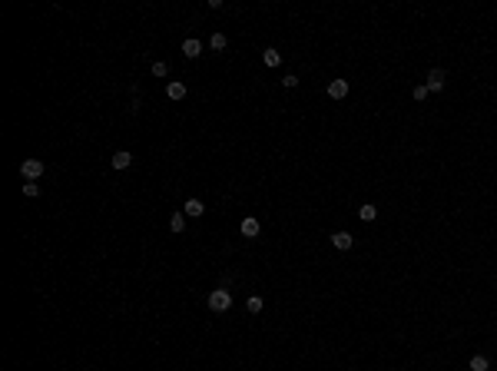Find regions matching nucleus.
Here are the masks:
<instances>
[{
  "label": "nucleus",
  "mask_w": 497,
  "mask_h": 371,
  "mask_svg": "<svg viewBox=\"0 0 497 371\" xmlns=\"http://www.w3.org/2000/svg\"><path fill=\"white\" fill-rule=\"evenodd\" d=\"M169 226H172V232H183V229H186V212H172Z\"/></svg>",
  "instance_id": "12"
},
{
  "label": "nucleus",
  "mask_w": 497,
  "mask_h": 371,
  "mask_svg": "<svg viewBox=\"0 0 497 371\" xmlns=\"http://www.w3.org/2000/svg\"><path fill=\"white\" fill-rule=\"evenodd\" d=\"M199 53H202V43H199V40H196V37H189L186 43H183V57L196 60V57H199Z\"/></svg>",
  "instance_id": "6"
},
{
  "label": "nucleus",
  "mask_w": 497,
  "mask_h": 371,
  "mask_svg": "<svg viewBox=\"0 0 497 371\" xmlns=\"http://www.w3.org/2000/svg\"><path fill=\"white\" fill-rule=\"evenodd\" d=\"M352 242H355V239H352L348 232H335V235H332V246H335V249H341V252L352 249Z\"/></svg>",
  "instance_id": "8"
},
{
  "label": "nucleus",
  "mask_w": 497,
  "mask_h": 371,
  "mask_svg": "<svg viewBox=\"0 0 497 371\" xmlns=\"http://www.w3.org/2000/svg\"><path fill=\"white\" fill-rule=\"evenodd\" d=\"M444 80H447L444 70H431V73H428V83H424V86H428L431 93H441V90H444Z\"/></svg>",
  "instance_id": "3"
},
{
  "label": "nucleus",
  "mask_w": 497,
  "mask_h": 371,
  "mask_svg": "<svg viewBox=\"0 0 497 371\" xmlns=\"http://www.w3.org/2000/svg\"><path fill=\"white\" fill-rule=\"evenodd\" d=\"M242 235H246V239H255L258 235V219H252V215L242 219Z\"/></svg>",
  "instance_id": "9"
},
{
  "label": "nucleus",
  "mask_w": 497,
  "mask_h": 371,
  "mask_svg": "<svg viewBox=\"0 0 497 371\" xmlns=\"http://www.w3.org/2000/svg\"><path fill=\"white\" fill-rule=\"evenodd\" d=\"M328 96H332V100H345L348 96V80H332L328 83Z\"/></svg>",
  "instance_id": "4"
},
{
  "label": "nucleus",
  "mask_w": 497,
  "mask_h": 371,
  "mask_svg": "<svg viewBox=\"0 0 497 371\" xmlns=\"http://www.w3.org/2000/svg\"><path fill=\"white\" fill-rule=\"evenodd\" d=\"M110 163H113V169H129L133 156H129L126 149H120V152H113V159H110Z\"/></svg>",
  "instance_id": "7"
},
{
  "label": "nucleus",
  "mask_w": 497,
  "mask_h": 371,
  "mask_svg": "<svg viewBox=\"0 0 497 371\" xmlns=\"http://www.w3.org/2000/svg\"><path fill=\"white\" fill-rule=\"evenodd\" d=\"M262 60H265V67H278V63H282V53H278V50H272V47H269V50L262 53Z\"/></svg>",
  "instance_id": "11"
},
{
  "label": "nucleus",
  "mask_w": 497,
  "mask_h": 371,
  "mask_svg": "<svg viewBox=\"0 0 497 371\" xmlns=\"http://www.w3.org/2000/svg\"><path fill=\"white\" fill-rule=\"evenodd\" d=\"M375 215H378V209H375V206H368V202H365V206L358 209V219H361V222H372Z\"/></svg>",
  "instance_id": "13"
},
{
  "label": "nucleus",
  "mask_w": 497,
  "mask_h": 371,
  "mask_svg": "<svg viewBox=\"0 0 497 371\" xmlns=\"http://www.w3.org/2000/svg\"><path fill=\"white\" fill-rule=\"evenodd\" d=\"M166 73H169V67H166L163 60H156V63H153V76H166Z\"/></svg>",
  "instance_id": "16"
},
{
  "label": "nucleus",
  "mask_w": 497,
  "mask_h": 371,
  "mask_svg": "<svg viewBox=\"0 0 497 371\" xmlns=\"http://www.w3.org/2000/svg\"><path fill=\"white\" fill-rule=\"evenodd\" d=\"M487 368H491V361H487L484 355H474L471 358V371H487Z\"/></svg>",
  "instance_id": "14"
},
{
  "label": "nucleus",
  "mask_w": 497,
  "mask_h": 371,
  "mask_svg": "<svg viewBox=\"0 0 497 371\" xmlns=\"http://www.w3.org/2000/svg\"><path fill=\"white\" fill-rule=\"evenodd\" d=\"M282 86H285V90H292V86H298V76H285V80H282Z\"/></svg>",
  "instance_id": "20"
},
{
  "label": "nucleus",
  "mask_w": 497,
  "mask_h": 371,
  "mask_svg": "<svg viewBox=\"0 0 497 371\" xmlns=\"http://www.w3.org/2000/svg\"><path fill=\"white\" fill-rule=\"evenodd\" d=\"M20 176H24L27 183H33L37 176H44V163H40V159H24V163H20Z\"/></svg>",
  "instance_id": "2"
},
{
  "label": "nucleus",
  "mask_w": 497,
  "mask_h": 371,
  "mask_svg": "<svg viewBox=\"0 0 497 371\" xmlns=\"http://www.w3.org/2000/svg\"><path fill=\"white\" fill-rule=\"evenodd\" d=\"M209 47H212V50H226V33H212Z\"/></svg>",
  "instance_id": "15"
},
{
  "label": "nucleus",
  "mask_w": 497,
  "mask_h": 371,
  "mask_svg": "<svg viewBox=\"0 0 497 371\" xmlns=\"http://www.w3.org/2000/svg\"><path fill=\"white\" fill-rule=\"evenodd\" d=\"M246 309H249V312H262V298H258V295H252L249 302H246Z\"/></svg>",
  "instance_id": "17"
},
{
  "label": "nucleus",
  "mask_w": 497,
  "mask_h": 371,
  "mask_svg": "<svg viewBox=\"0 0 497 371\" xmlns=\"http://www.w3.org/2000/svg\"><path fill=\"white\" fill-rule=\"evenodd\" d=\"M428 93H431L428 86H415V100H418V103H421V100H428Z\"/></svg>",
  "instance_id": "19"
},
{
  "label": "nucleus",
  "mask_w": 497,
  "mask_h": 371,
  "mask_svg": "<svg viewBox=\"0 0 497 371\" xmlns=\"http://www.w3.org/2000/svg\"><path fill=\"white\" fill-rule=\"evenodd\" d=\"M229 305H232V292H226V289L209 292V309H212V312H226Z\"/></svg>",
  "instance_id": "1"
},
{
  "label": "nucleus",
  "mask_w": 497,
  "mask_h": 371,
  "mask_svg": "<svg viewBox=\"0 0 497 371\" xmlns=\"http://www.w3.org/2000/svg\"><path fill=\"white\" fill-rule=\"evenodd\" d=\"M166 96H169V100H186V83H179V80H172L169 86H166Z\"/></svg>",
  "instance_id": "5"
},
{
  "label": "nucleus",
  "mask_w": 497,
  "mask_h": 371,
  "mask_svg": "<svg viewBox=\"0 0 497 371\" xmlns=\"http://www.w3.org/2000/svg\"><path fill=\"white\" fill-rule=\"evenodd\" d=\"M183 212H186V215H192V219H196V215H202V212H206V206H202L199 199H189L186 206H183Z\"/></svg>",
  "instance_id": "10"
},
{
  "label": "nucleus",
  "mask_w": 497,
  "mask_h": 371,
  "mask_svg": "<svg viewBox=\"0 0 497 371\" xmlns=\"http://www.w3.org/2000/svg\"><path fill=\"white\" fill-rule=\"evenodd\" d=\"M24 195H30V199H33V195H40V186L37 183H27L24 186Z\"/></svg>",
  "instance_id": "18"
}]
</instances>
